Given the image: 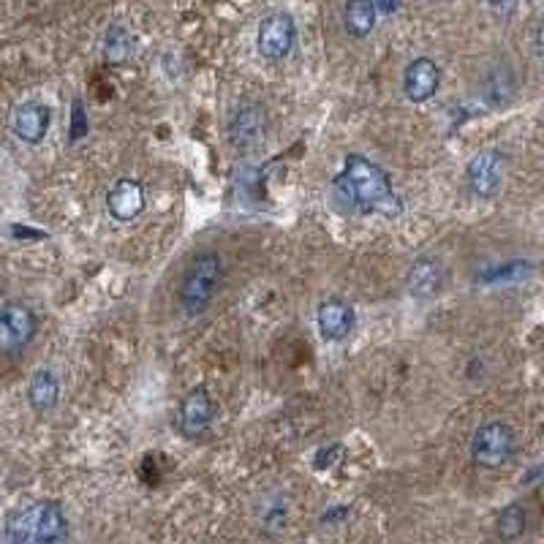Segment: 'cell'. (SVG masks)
Here are the masks:
<instances>
[{"instance_id":"cell-1","label":"cell","mask_w":544,"mask_h":544,"mask_svg":"<svg viewBox=\"0 0 544 544\" xmlns=\"http://www.w3.org/2000/svg\"><path fill=\"white\" fill-rule=\"evenodd\" d=\"M332 185L354 210L365 215L381 213L387 218H398L403 213V202L392 188V177L387 175V169H381L365 156H357V153L346 156L343 169L335 175Z\"/></svg>"},{"instance_id":"cell-2","label":"cell","mask_w":544,"mask_h":544,"mask_svg":"<svg viewBox=\"0 0 544 544\" xmlns=\"http://www.w3.org/2000/svg\"><path fill=\"white\" fill-rule=\"evenodd\" d=\"M11 544H66L68 520L58 501H33L22 506L6 523Z\"/></svg>"},{"instance_id":"cell-3","label":"cell","mask_w":544,"mask_h":544,"mask_svg":"<svg viewBox=\"0 0 544 544\" xmlns=\"http://www.w3.org/2000/svg\"><path fill=\"white\" fill-rule=\"evenodd\" d=\"M224 283V262L213 251H204L188 264L180 283V308L185 316H202L213 305L215 294Z\"/></svg>"},{"instance_id":"cell-4","label":"cell","mask_w":544,"mask_h":544,"mask_svg":"<svg viewBox=\"0 0 544 544\" xmlns=\"http://www.w3.org/2000/svg\"><path fill=\"white\" fill-rule=\"evenodd\" d=\"M515 455V430L506 422H485L471 438V457L476 466L501 468Z\"/></svg>"},{"instance_id":"cell-5","label":"cell","mask_w":544,"mask_h":544,"mask_svg":"<svg viewBox=\"0 0 544 544\" xmlns=\"http://www.w3.org/2000/svg\"><path fill=\"white\" fill-rule=\"evenodd\" d=\"M297 41V22L289 11H275L259 22L256 49L267 60H283Z\"/></svg>"},{"instance_id":"cell-6","label":"cell","mask_w":544,"mask_h":544,"mask_svg":"<svg viewBox=\"0 0 544 544\" xmlns=\"http://www.w3.org/2000/svg\"><path fill=\"white\" fill-rule=\"evenodd\" d=\"M36 313L22 302H9L0 308V354H17L36 338Z\"/></svg>"},{"instance_id":"cell-7","label":"cell","mask_w":544,"mask_h":544,"mask_svg":"<svg viewBox=\"0 0 544 544\" xmlns=\"http://www.w3.org/2000/svg\"><path fill=\"white\" fill-rule=\"evenodd\" d=\"M215 417V403L207 387H194L180 400V414H177V428L185 438L204 436Z\"/></svg>"},{"instance_id":"cell-8","label":"cell","mask_w":544,"mask_h":544,"mask_svg":"<svg viewBox=\"0 0 544 544\" xmlns=\"http://www.w3.org/2000/svg\"><path fill=\"white\" fill-rule=\"evenodd\" d=\"M466 180L476 196H493L504 183V156L496 150L476 153L466 166Z\"/></svg>"},{"instance_id":"cell-9","label":"cell","mask_w":544,"mask_h":544,"mask_svg":"<svg viewBox=\"0 0 544 544\" xmlns=\"http://www.w3.org/2000/svg\"><path fill=\"white\" fill-rule=\"evenodd\" d=\"M438 85H441V68L436 66V60L414 58L403 71V93L414 104L430 101L438 93Z\"/></svg>"},{"instance_id":"cell-10","label":"cell","mask_w":544,"mask_h":544,"mask_svg":"<svg viewBox=\"0 0 544 544\" xmlns=\"http://www.w3.org/2000/svg\"><path fill=\"white\" fill-rule=\"evenodd\" d=\"M267 131V117L264 109L256 104H243L234 109L232 120H229V142L237 150H253L264 139Z\"/></svg>"},{"instance_id":"cell-11","label":"cell","mask_w":544,"mask_h":544,"mask_svg":"<svg viewBox=\"0 0 544 544\" xmlns=\"http://www.w3.org/2000/svg\"><path fill=\"white\" fill-rule=\"evenodd\" d=\"M49 120H52L49 107L39 104V101H25L11 112V131L25 145H39L47 136Z\"/></svg>"},{"instance_id":"cell-12","label":"cell","mask_w":544,"mask_h":544,"mask_svg":"<svg viewBox=\"0 0 544 544\" xmlns=\"http://www.w3.org/2000/svg\"><path fill=\"white\" fill-rule=\"evenodd\" d=\"M107 210L109 215L120 221V224H128L142 215L145 210V188L139 180H131V177H120L107 194Z\"/></svg>"},{"instance_id":"cell-13","label":"cell","mask_w":544,"mask_h":544,"mask_svg":"<svg viewBox=\"0 0 544 544\" xmlns=\"http://www.w3.org/2000/svg\"><path fill=\"white\" fill-rule=\"evenodd\" d=\"M316 324L324 340H346L354 330V308L343 300H324L316 311Z\"/></svg>"},{"instance_id":"cell-14","label":"cell","mask_w":544,"mask_h":544,"mask_svg":"<svg viewBox=\"0 0 544 544\" xmlns=\"http://www.w3.org/2000/svg\"><path fill=\"white\" fill-rule=\"evenodd\" d=\"M444 289V267L436 259H419L408 270V292L417 300H430Z\"/></svg>"},{"instance_id":"cell-15","label":"cell","mask_w":544,"mask_h":544,"mask_svg":"<svg viewBox=\"0 0 544 544\" xmlns=\"http://www.w3.org/2000/svg\"><path fill=\"white\" fill-rule=\"evenodd\" d=\"M379 20V9H376V0H346V9H343V25L346 33L354 39H368Z\"/></svg>"},{"instance_id":"cell-16","label":"cell","mask_w":544,"mask_h":544,"mask_svg":"<svg viewBox=\"0 0 544 544\" xmlns=\"http://www.w3.org/2000/svg\"><path fill=\"white\" fill-rule=\"evenodd\" d=\"M60 398V381L58 376L52 373L49 368H39L33 373V379H30L28 387V400L30 406L36 408V411H49V408H55Z\"/></svg>"},{"instance_id":"cell-17","label":"cell","mask_w":544,"mask_h":544,"mask_svg":"<svg viewBox=\"0 0 544 544\" xmlns=\"http://www.w3.org/2000/svg\"><path fill=\"white\" fill-rule=\"evenodd\" d=\"M482 90H485V98L493 104V107H506L512 98H515L517 82L512 68L509 66H496L485 79H482Z\"/></svg>"},{"instance_id":"cell-18","label":"cell","mask_w":544,"mask_h":544,"mask_svg":"<svg viewBox=\"0 0 544 544\" xmlns=\"http://www.w3.org/2000/svg\"><path fill=\"white\" fill-rule=\"evenodd\" d=\"M131 49H134V39H131V33L126 28H120V25H112L107 30V36H104V58L109 63H126L128 55H131Z\"/></svg>"},{"instance_id":"cell-19","label":"cell","mask_w":544,"mask_h":544,"mask_svg":"<svg viewBox=\"0 0 544 544\" xmlns=\"http://www.w3.org/2000/svg\"><path fill=\"white\" fill-rule=\"evenodd\" d=\"M525 531V512L520 506H506L498 517V534L504 539H517Z\"/></svg>"},{"instance_id":"cell-20","label":"cell","mask_w":544,"mask_h":544,"mask_svg":"<svg viewBox=\"0 0 544 544\" xmlns=\"http://www.w3.org/2000/svg\"><path fill=\"white\" fill-rule=\"evenodd\" d=\"M398 6H400V0H379V3H376V9H381L384 14H392Z\"/></svg>"},{"instance_id":"cell-21","label":"cell","mask_w":544,"mask_h":544,"mask_svg":"<svg viewBox=\"0 0 544 544\" xmlns=\"http://www.w3.org/2000/svg\"><path fill=\"white\" fill-rule=\"evenodd\" d=\"M436 3H438V0H436Z\"/></svg>"}]
</instances>
